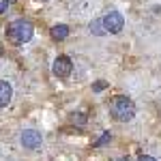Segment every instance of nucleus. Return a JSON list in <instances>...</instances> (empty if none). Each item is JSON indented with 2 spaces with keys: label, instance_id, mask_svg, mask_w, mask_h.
<instances>
[{
  "label": "nucleus",
  "instance_id": "nucleus-14",
  "mask_svg": "<svg viewBox=\"0 0 161 161\" xmlns=\"http://www.w3.org/2000/svg\"><path fill=\"white\" fill-rule=\"evenodd\" d=\"M2 52H4V50H2V45H0V56H2Z\"/></svg>",
  "mask_w": 161,
  "mask_h": 161
},
{
  "label": "nucleus",
  "instance_id": "nucleus-2",
  "mask_svg": "<svg viewBox=\"0 0 161 161\" xmlns=\"http://www.w3.org/2000/svg\"><path fill=\"white\" fill-rule=\"evenodd\" d=\"M32 32H35V26L32 22H28V19H15L11 26H9V30H7V39L13 41V43H17V45H22V43H28L30 39H32Z\"/></svg>",
  "mask_w": 161,
  "mask_h": 161
},
{
  "label": "nucleus",
  "instance_id": "nucleus-10",
  "mask_svg": "<svg viewBox=\"0 0 161 161\" xmlns=\"http://www.w3.org/2000/svg\"><path fill=\"white\" fill-rule=\"evenodd\" d=\"M108 140H110V131H105V133H103V137H101V140H97V142H95V148H99V146H103V144H105V142H108Z\"/></svg>",
  "mask_w": 161,
  "mask_h": 161
},
{
  "label": "nucleus",
  "instance_id": "nucleus-13",
  "mask_svg": "<svg viewBox=\"0 0 161 161\" xmlns=\"http://www.w3.org/2000/svg\"><path fill=\"white\" fill-rule=\"evenodd\" d=\"M137 161H157L155 157H150V155H144V157H140Z\"/></svg>",
  "mask_w": 161,
  "mask_h": 161
},
{
  "label": "nucleus",
  "instance_id": "nucleus-5",
  "mask_svg": "<svg viewBox=\"0 0 161 161\" xmlns=\"http://www.w3.org/2000/svg\"><path fill=\"white\" fill-rule=\"evenodd\" d=\"M19 142H22V146L28 150H37L41 148V142H43V137H41V133L39 131H35V129H26V131H22V137H19Z\"/></svg>",
  "mask_w": 161,
  "mask_h": 161
},
{
  "label": "nucleus",
  "instance_id": "nucleus-9",
  "mask_svg": "<svg viewBox=\"0 0 161 161\" xmlns=\"http://www.w3.org/2000/svg\"><path fill=\"white\" fill-rule=\"evenodd\" d=\"M71 123L77 125V127H82V125H86V116H84L82 112H75L73 116H71Z\"/></svg>",
  "mask_w": 161,
  "mask_h": 161
},
{
  "label": "nucleus",
  "instance_id": "nucleus-1",
  "mask_svg": "<svg viewBox=\"0 0 161 161\" xmlns=\"http://www.w3.org/2000/svg\"><path fill=\"white\" fill-rule=\"evenodd\" d=\"M110 112L114 116V120L118 123H129L133 116H136V103L129 99V97H114L110 103Z\"/></svg>",
  "mask_w": 161,
  "mask_h": 161
},
{
  "label": "nucleus",
  "instance_id": "nucleus-4",
  "mask_svg": "<svg viewBox=\"0 0 161 161\" xmlns=\"http://www.w3.org/2000/svg\"><path fill=\"white\" fill-rule=\"evenodd\" d=\"M71 71H73V62H71L69 56H58L52 64V73L56 77H69Z\"/></svg>",
  "mask_w": 161,
  "mask_h": 161
},
{
  "label": "nucleus",
  "instance_id": "nucleus-6",
  "mask_svg": "<svg viewBox=\"0 0 161 161\" xmlns=\"http://www.w3.org/2000/svg\"><path fill=\"white\" fill-rule=\"evenodd\" d=\"M11 97H13L11 84H9V82H4V80H0V108L9 105V103H11Z\"/></svg>",
  "mask_w": 161,
  "mask_h": 161
},
{
  "label": "nucleus",
  "instance_id": "nucleus-8",
  "mask_svg": "<svg viewBox=\"0 0 161 161\" xmlns=\"http://www.w3.org/2000/svg\"><path fill=\"white\" fill-rule=\"evenodd\" d=\"M67 37H69V28H67L64 24L52 26V39H56V41H64Z\"/></svg>",
  "mask_w": 161,
  "mask_h": 161
},
{
  "label": "nucleus",
  "instance_id": "nucleus-7",
  "mask_svg": "<svg viewBox=\"0 0 161 161\" xmlns=\"http://www.w3.org/2000/svg\"><path fill=\"white\" fill-rule=\"evenodd\" d=\"M88 28H90V32H92L95 37H103V35H108V30H105V24H103V17H97V19H92Z\"/></svg>",
  "mask_w": 161,
  "mask_h": 161
},
{
  "label": "nucleus",
  "instance_id": "nucleus-16",
  "mask_svg": "<svg viewBox=\"0 0 161 161\" xmlns=\"http://www.w3.org/2000/svg\"><path fill=\"white\" fill-rule=\"evenodd\" d=\"M11 2H15V0H9V4H11Z\"/></svg>",
  "mask_w": 161,
  "mask_h": 161
},
{
  "label": "nucleus",
  "instance_id": "nucleus-12",
  "mask_svg": "<svg viewBox=\"0 0 161 161\" xmlns=\"http://www.w3.org/2000/svg\"><path fill=\"white\" fill-rule=\"evenodd\" d=\"M103 88H105V82H97V84H95V90H97V92L103 90Z\"/></svg>",
  "mask_w": 161,
  "mask_h": 161
},
{
  "label": "nucleus",
  "instance_id": "nucleus-11",
  "mask_svg": "<svg viewBox=\"0 0 161 161\" xmlns=\"http://www.w3.org/2000/svg\"><path fill=\"white\" fill-rule=\"evenodd\" d=\"M7 9H9V0H2V2H0V15L7 11Z\"/></svg>",
  "mask_w": 161,
  "mask_h": 161
},
{
  "label": "nucleus",
  "instance_id": "nucleus-3",
  "mask_svg": "<svg viewBox=\"0 0 161 161\" xmlns=\"http://www.w3.org/2000/svg\"><path fill=\"white\" fill-rule=\"evenodd\" d=\"M103 24H105V30H108L110 35H118L125 28V17L118 11H110L103 17Z\"/></svg>",
  "mask_w": 161,
  "mask_h": 161
},
{
  "label": "nucleus",
  "instance_id": "nucleus-15",
  "mask_svg": "<svg viewBox=\"0 0 161 161\" xmlns=\"http://www.w3.org/2000/svg\"><path fill=\"white\" fill-rule=\"evenodd\" d=\"M118 161H129V159H118Z\"/></svg>",
  "mask_w": 161,
  "mask_h": 161
}]
</instances>
